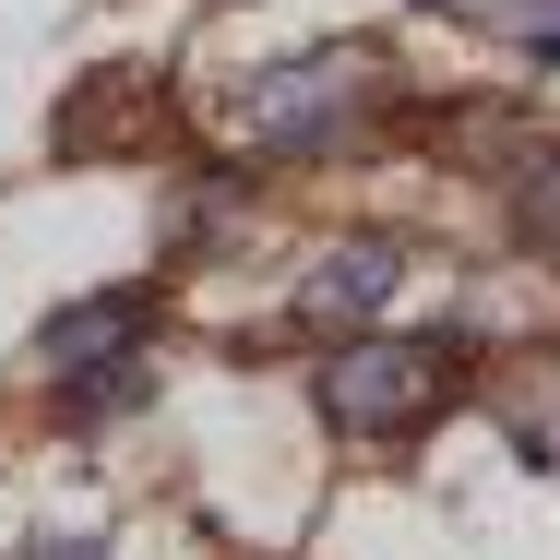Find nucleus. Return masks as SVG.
Listing matches in <instances>:
<instances>
[{
	"mask_svg": "<svg viewBox=\"0 0 560 560\" xmlns=\"http://www.w3.org/2000/svg\"><path fill=\"white\" fill-rule=\"evenodd\" d=\"M442 394H453V346L442 335H358V346L323 358V418H335L346 442H394Z\"/></svg>",
	"mask_w": 560,
	"mask_h": 560,
	"instance_id": "obj_1",
	"label": "nucleus"
},
{
	"mask_svg": "<svg viewBox=\"0 0 560 560\" xmlns=\"http://www.w3.org/2000/svg\"><path fill=\"white\" fill-rule=\"evenodd\" d=\"M346 84H358V60H346V48H323V60H287V72H262L250 131H262V143H335Z\"/></svg>",
	"mask_w": 560,
	"mask_h": 560,
	"instance_id": "obj_2",
	"label": "nucleus"
},
{
	"mask_svg": "<svg viewBox=\"0 0 560 560\" xmlns=\"http://www.w3.org/2000/svg\"><path fill=\"white\" fill-rule=\"evenodd\" d=\"M394 287H406V250H394V238H346L335 262L299 287V323H335V335H358V323H382V311H394Z\"/></svg>",
	"mask_w": 560,
	"mask_h": 560,
	"instance_id": "obj_3",
	"label": "nucleus"
},
{
	"mask_svg": "<svg viewBox=\"0 0 560 560\" xmlns=\"http://www.w3.org/2000/svg\"><path fill=\"white\" fill-rule=\"evenodd\" d=\"M131 335H143V287H119V299H84V311H60L48 323V370H108V358H131Z\"/></svg>",
	"mask_w": 560,
	"mask_h": 560,
	"instance_id": "obj_4",
	"label": "nucleus"
},
{
	"mask_svg": "<svg viewBox=\"0 0 560 560\" xmlns=\"http://www.w3.org/2000/svg\"><path fill=\"white\" fill-rule=\"evenodd\" d=\"M24 560H108V537H36Z\"/></svg>",
	"mask_w": 560,
	"mask_h": 560,
	"instance_id": "obj_5",
	"label": "nucleus"
}]
</instances>
